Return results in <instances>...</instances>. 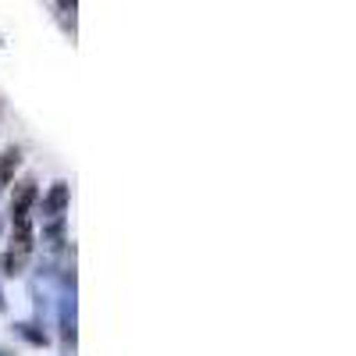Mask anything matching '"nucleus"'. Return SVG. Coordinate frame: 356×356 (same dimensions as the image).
I'll use <instances>...</instances> for the list:
<instances>
[{
  "mask_svg": "<svg viewBox=\"0 0 356 356\" xmlns=\"http://www.w3.org/2000/svg\"><path fill=\"white\" fill-rule=\"evenodd\" d=\"M0 356H8V353H0Z\"/></svg>",
  "mask_w": 356,
  "mask_h": 356,
  "instance_id": "obj_9",
  "label": "nucleus"
},
{
  "mask_svg": "<svg viewBox=\"0 0 356 356\" xmlns=\"http://www.w3.org/2000/svg\"><path fill=\"white\" fill-rule=\"evenodd\" d=\"M68 200H72L68 182H54L50 193H47L43 200H36V203H40V214H43V218H61V214L68 211Z\"/></svg>",
  "mask_w": 356,
  "mask_h": 356,
  "instance_id": "obj_2",
  "label": "nucleus"
},
{
  "mask_svg": "<svg viewBox=\"0 0 356 356\" xmlns=\"http://www.w3.org/2000/svg\"><path fill=\"white\" fill-rule=\"evenodd\" d=\"M25 257H29V253H15V250H11V253L4 257V275H22Z\"/></svg>",
  "mask_w": 356,
  "mask_h": 356,
  "instance_id": "obj_6",
  "label": "nucleus"
},
{
  "mask_svg": "<svg viewBox=\"0 0 356 356\" xmlns=\"http://www.w3.org/2000/svg\"><path fill=\"white\" fill-rule=\"evenodd\" d=\"M0 232H4V221H0Z\"/></svg>",
  "mask_w": 356,
  "mask_h": 356,
  "instance_id": "obj_8",
  "label": "nucleus"
},
{
  "mask_svg": "<svg viewBox=\"0 0 356 356\" xmlns=\"http://www.w3.org/2000/svg\"><path fill=\"white\" fill-rule=\"evenodd\" d=\"M61 335H65V342H75V314H68V307H65V317H61Z\"/></svg>",
  "mask_w": 356,
  "mask_h": 356,
  "instance_id": "obj_7",
  "label": "nucleus"
},
{
  "mask_svg": "<svg viewBox=\"0 0 356 356\" xmlns=\"http://www.w3.org/2000/svg\"><path fill=\"white\" fill-rule=\"evenodd\" d=\"M18 164H22V150H15V146H11V150H4V157H0V189L11 186Z\"/></svg>",
  "mask_w": 356,
  "mask_h": 356,
  "instance_id": "obj_4",
  "label": "nucleus"
},
{
  "mask_svg": "<svg viewBox=\"0 0 356 356\" xmlns=\"http://www.w3.org/2000/svg\"><path fill=\"white\" fill-rule=\"evenodd\" d=\"M43 243L50 250H57L65 243V214L61 218H43Z\"/></svg>",
  "mask_w": 356,
  "mask_h": 356,
  "instance_id": "obj_3",
  "label": "nucleus"
},
{
  "mask_svg": "<svg viewBox=\"0 0 356 356\" xmlns=\"http://www.w3.org/2000/svg\"><path fill=\"white\" fill-rule=\"evenodd\" d=\"M15 332H18L25 342H33V346H47V332L36 328V324H29V321H25V324H15Z\"/></svg>",
  "mask_w": 356,
  "mask_h": 356,
  "instance_id": "obj_5",
  "label": "nucleus"
},
{
  "mask_svg": "<svg viewBox=\"0 0 356 356\" xmlns=\"http://www.w3.org/2000/svg\"><path fill=\"white\" fill-rule=\"evenodd\" d=\"M40 200V189L33 178H25V182L15 189L11 196V228H33V207Z\"/></svg>",
  "mask_w": 356,
  "mask_h": 356,
  "instance_id": "obj_1",
  "label": "nucleus"
}]
</instances>
